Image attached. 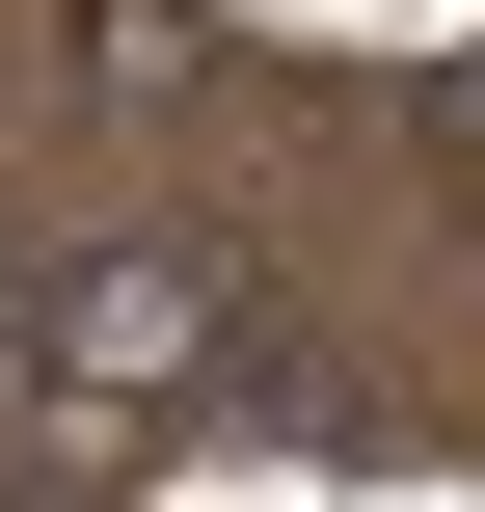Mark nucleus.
I'll return each mask as SVG.
<instances>
[{"instance_id":"3","label":"nucleus","mask_w":485,"mask_h":512,"mask_svg":"<svg viewBox=\"0 0 485 512\" xmlns=\"http://www.w3.org/2000/svg\"><path fill=\"white\" fill-rule=\"evenodd\" d=\"M0 512H108V459H0Z\"/></svg>"},{"instance_id":"4","label":"nucleus","mask_w":485,"mask_h":512,"mask_svg":"<svg viewBox=\"0 0 485 512\" xmlns=\"http://www.w3.org/2000/svg\"><path fill=\"white\" fill-rule=\"evenodd\" d=\"M432 135H459V162H485V54H459V81H432Z\"/></svg>"},{"instance_id":"1","label":"nucleus","mask_w":485,"mask_h":512,"mask_svg":"<svg viewBox=\"0 0 485 512\" xmlns=\"http://www.w3.org/2000/svg\"><path fill=\"white\" fill-rule=\"evenodd\" d=\"M0 351H27V405H189L243 351V270L189 216H108V243H27L0 270Z\"/></svg>"},{"instance_id":"2","label":"nucleus","mask_w":485,"mask_h":512,"mask_svg":"<svg viewBox=\"0 0 485 512\" xmlns=\"http://www.w3.org/2000/svg\"><path fill=\"white\" fill-rule=\"evenodd\" d=\"M81 81H216V27L189 0H81Z\"/></svg>"}]
</instances>
